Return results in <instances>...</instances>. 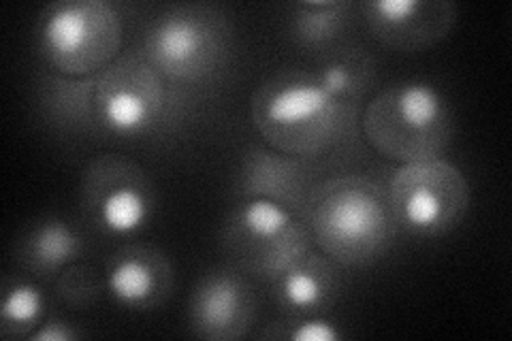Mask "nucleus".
<instances>
[{
    "mask_svg": "<svg viewBox=\"0 0 512 341\" xmlns=\"http://www.w3.org/2000/svg\"><path fill=\"white\" fill-rule=\"evenodd\" d=\"M224 246L239 267L276 282L310 254L312 237L293 209L269 199H244L224 229Z\"/></svg>",
    "mask_w": 512,
    "mask_h": 341,
    "instance_id": "nucleus-7",
    "label": "nucleus"
},
{
    "mask_svg": "<svg viewBox=\"0 0 512 341\" xmlns=\"http://www.w3.org/2000/svg\"><path fill=\"white\" fill-rule=\"evenodd\" d=\"M45 310V297L32 282H15L5 288L0 303V335L5 339L30 337Z\"/></svg>",
    "mask_w": 512,
    "mask_h": 341,
    "instance_id": "nucleus-19",
    "label": "nucleus"
},
{
    "mask_svg": "<svg viewBox=\"0 0 512 341\" xmlns=\"http://www.w3.org/2000/svg\"><path fill=\"white\" fill-rule=\"evenodd\" d=\"M327 256L308 254L276 280L278 303L295 318L318 316L338 295V275Z\"/></svg>",
    "mask_w": 512,
    "mask_h": 341,
    "instance_id": "nucleus-14",
    "label": "nucleus"
},
{
    "mask_svg": "<svg viewBox=\"0 0 512 341\" xmlns=\"http://www.w3.org/2000/svg\"><path fill=\"white\" fill-rule=\"evenodd\" d=\"M355 113V105L333 99L314 73L297 69L271 75L252 96V122L267 148L303 162L342 143Z\"/></svg>",
    "mask_w": 512,
    "mask_h": 341,
    "instance_id": "nucleus-1",
    "label": "nucleus"
},
{
    "mask_svg": "<svg viewBox=\"0 0 512 341\" xmlns=\"http://www.w3.org/2000/svg\"><path fill=\"white\" fill-rule=\"evenodd\" d=\"M256 314L254 292L235 271L207 273L190 297V329L201 339L235 341L248 335Z\"/></svg>",
    "mask_w": 512,
    "mask_h": 341,
    "instance_id": "nucleus-11",
    "label": "nucleus"
},
{
    "mask_svg": "<svg viewBox=\"0 0 512 341\" xmlns=\"http://www.w3.org/2000/svg\"><path fill=\"white\" fill-rule=\"evenodd\" d=\"M280 337L291 341H340L344 333L327 318L303 316L288 322V329Z\"/></svg>",
    "mask_w": 512,
    "mask_h": 341,
    "instance_id": "nucleus-21",
    "label": "nucleus"
},
{
    "mask_svg": "<svg viewBox=\"0 0 512 341\" xmlns=\"http://www.w3.org/2000/svg\"><path fill=\"white\" fill-rule=\"evenodd\" d=\"M96 292H99V284H96L94 273L86 267H67L60 275L58 282V295L67 305H75V310L79 307H88Z\"/></svg>",
    "mask_w": 512,
    "mask_h": 341,
    "instance_id": "nucleus-20",
    "label": "nucleus"
},
{
    "mask_svg": "<svg viewBox=\"0 0 512 341\" xmlns=\"http://www.w3.org/2000/svg\"><path fill=\"white\" fill-rule=\"evenodd\" d=\"M361 13L374 39L410 54L446 39L457 20V7L446 0H370Z\"/></svg>",
    "mask_w": 512,
    "mask_h": 341,
    "instance_id": "nucleus-10",
    "label": "nucleus"
},
{
    "mask_svg": "<svg viewBox=\"0 0 512 341\" xmlns=\"http://www.w3.org/2000/svg\"><path fill=\"white\" fill-rule=\"evenodd\" d=\"M363 137L382 158L397 165L442 158L453 135L451 109L429 81H397L367 103Z\"/></svg>",
    "mask_w": 512,
    "mask_h": 341,
    "instance_id": "nucleus-3",
    "label": "nucleus"
},
{
    "mask_svg": "<svg viewBox=\"0 0 512 341\" xmlns=\"http://www.w3.org/2000/svg\"><path fill=\"white\" fill-rule=\"evenodd\" d=\"M167 79L141 52L122 54L96 75L94 116L101 131L118 139L154 133L169 111Z\"/></svg>",
    "mask_w": 512,
    "mask_h": 341,
    "instance_id": "nucleus-8",
    "label": "nucleus"
},
{
    "mask_svg": "<svg viewBox=\"0 0 512 341\" xmlns=\"http://www.w3.org/2000/svg\"><path fill=\"white\" fill-rule=\"evenodd\" d=\"M310 190V175L303 160L261 145L244 156L239 169V194L244 199L276 201L301 216Z\"/></svg>",
    "mask_w": 512,
    "mask_h": 341,
    "instance_id": "nucleus-13",
    "label": "nucleus"
},
{
    "mask_svg": "<svg viewBox=\"0 0 512 341\" xmlns=\"http://www.w3.org/2000/svg\"><path fill=\"white\" fill-rule=\"evenodd\" d=\"M122 15L109 0H58L37 20V50L54 73L96 77L122 50Z\"/></svg>",
    "mask_w": 512,
    "mask_h": 341,
    "instance_id": "nucleus-4",
    "label": "nucleus"
},
{
    "mask_svg": "<svg viewBox=\"0 0 512 341\" xmlns=\"http://www.w3.org/2000/svg\"><path fill=\"white\" fill-rule=\"evenodd\" d=\"M86 243L73 224L60 218L39 222L24 237L20 263L37 275L62 273L84 254Z\"/></svg>",
    "mask_w": 512,
    "mask_h": 341,
    "instance_id": "nucleus-15",
    "label": "nucleus"
},
{
    "mask_svg": "<svg viewBox=\"0 0 512 341\" xmlns=\"http://www.w3.org/2000/svg\"><path fill=\"white\" fill-rule=\"evenodd\" d=\"M84 211L96 229L109 237H131L154 216V186L137 165L124 158L92 160L82 188Z\"/></svg>",
    "mask_w": 512,
    "mask_h": 341,
    "instance_id": "nucleus-9",
    "label": "nucleus"
},
{
    "mask_svg": "<svg viewBox=\"0 0 512 341\" xmlns=\"http://www.w3.org/2000/svg\"><path fill=\"white\" fill-rule=\"evenodd\" d=\"M314 75L333 99L357 107L365 90L370 88L374 67L361 50H348L329 56Z\"/></svg>",
    "mask_w": 512,
    "mask_h": 341,
    "instance_id": "nucleus-17",
    "label": "nucleus"
},
{
    "mask_svg": "<svg viewBox=\"0 0 512 341\" xmlns=\"http://www.w3.org/2000/svg\"><path fill=\"white\" fill-rule=\"evenodd\" d=\"M105 288L109 297L126 310H156L173 288L169 258L154 248H124L111 258Z\"/></svg>",
    "mask_w": 512,
    "mask_h": 341,
    "instance_id": "nucleus-12",
    "label": "nucleus"
},
{
    "mask_svg": "<svg viewBox=\"0 0 512 341\" xmlns=\"http://www.w3.org/2000/svg\"><path fill=\"white\" fill-rule=\"evenodd\" d=\"M350 3L340 0H308L293 7L295 39L306 47H323L338 39L350 20Z\"/></svg>",
    "mask_w": 512,
    "mask_h": 341,
    "instance_id": "nucleus-18",
    "label": "nucleus"
},
{
    "mask_svg": "<svg viewBox=\"0 0 512 341\" xmlns=\"http://www.w3.org/2000/svg\"><path fill=\"white\" fill-rule=\"evenodd\" d=\"M28 339L30 341H75L79 339V333L71 327V324L54 318L50 322L41 324V329L32 331Z\"/></svg>",
    "mask_w": 512,
    "mask_h": 341,
    "instance_id": "nucleus-22",
    "label": "nucleus"
},
{
    "mask_svg": "<svg viewBox=\"0 0 512 341\" xmlns=\"http://www.w3.org/2000/svg\"><path fill=\"white\" fill-rule=\"evenodd\" d=\"M397 229L416 237H440L463 222L470 209V184L446 158L399 165L389 180Z\"/></svg>",
    "mask_w": 512,
    "mask_h": 341,
    "instance_id": "nucleus-6",
    "label": "nucleus"
},
{
    "mask_svg": "<svg viewBox=\"0 0 512 341\" xmlns=\"http://www.w3.org/2000/svg\"><path fill=\"white\" fill-rule=\"evenodd\" d=\"M231 50V24L210 5L171 7L154 18L141 54L167 81L201 84L216 75Z\"/></svg>",
    "mask_w": 512,
    "mask_h": 341,
    "instance_id": "nucleus-5",
    "label": "nucleus"
},
{
    "mask_svg": "<svg viewBox=\"0 0 512 341\" xmlns=\"http://www.w3.org/2000/svg\"><path fill=\"white\" fill-rule=\"evenodd\" d=\"M301 218L318 250L344 267L378 261L397 231L387 188L363 175L331 177L314 186Z\"/></svg>",
    "mask_w": 512,
    "mask_h": 341,
    "instance_id": "nucleus-2",
    "label": "nucleus"
},
{
    "mask_svg": "<svg viewBox=\"0 0 512 341\" xmlns=\"http://www.w3.org/2000/svg\"><path fill=\"white\" fill-rule=\"evenodd\" d=\"M96 77H67L52 73L41 79V107L54 126L79 131L96 126L94 116Z\"/></svg>",
    "mask_w": 512,
    "mask_h": 341,
    "instance_id": "nucleus-16",
    "label": "nucleus"
}]
</instances>
